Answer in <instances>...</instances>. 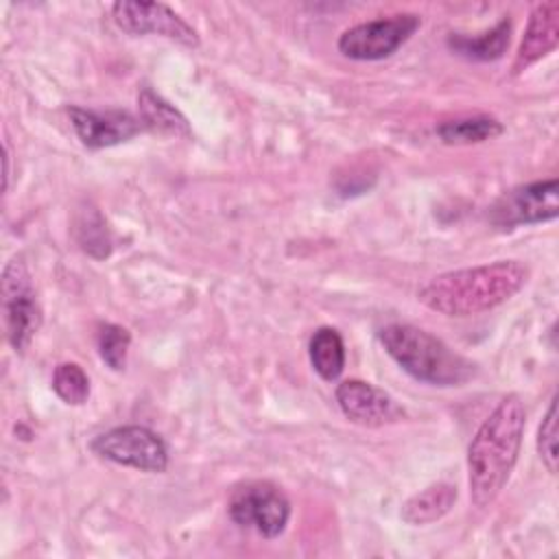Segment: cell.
Masks as SVG:
<instances>
[{
    "label": "cell",
    "instance_id": "cell-6",
    "mask_svg": "<svg viewBox=\"0 0 559 559\" xmlns=\"http://www.w3.org/2000/svg\"><path fill=\"white\" fill-rule=\"evenodd\" d=\"M421 26L415 13H395L356 24L338 37V50L356 61H380L391 57Z\"/></svg>",
    "mask_w": 559,
    "mask_h": 559
},
{
    "label": "cell",
    "instance_id": "cell-5",
    "mask_svg": "<svg viewBox=\"0 0 559 559\" xmlns=\"http://www.w3.org/2000/svg\"><path fill=\"white\" fill-rule=\"evenodd\" d=\"M90 450L100 459L142 472H164L168 467L164 439L146 426H116L98 435Z\"/></svg>",
    "mask_w": 559,
    "mask_h": 559
},
{
    "label": "cell",
    "instance_id": "cell-11",
    "mask_svg": "<svg viewBox=\"0 0 559 559\" xmlns=\"http://www.w3.org/2000/svg\"><path fill=\"white\" fill-rule=\"evenodd\" d=\"M68 116L79 140L87 148L116 146L144 131L142 120L129 111H92L83 107H68Z\"/></svg>",
    "mask_w": 559,
    "mask_h": 559
},
{
    "label": "cell",
    "instance_id": "cell-20",
    "mask_svg": "<svg viewBox=\"0 0 559 559\" xmlns=\"http://www.w3.org/2000/svg\"><path fill=\"white\" fill-rule=\"evenodd\" d=\"M96 345H98V354L105 360V365L114 371L124 369L127 362V352L131 345V334L127 328L116 325V323H105L98 328L96 334Z\"/></svg>",
    "mask_w": 559,
    "mask_h": 559
},
{
    "label": "cell",
    "instance_id": "cell-1",
    "mask_svg": "<svg viewBox=\"0 0 559 559\" xmlns=\"http://www.w3.org/2000/svg\"><path fill=\"white\" fill-rule=\"evenodd\" d=\"M526 411L518 395H507L476 430L467 450L469 496L476 507H489L504 489L518 461Z\"/></svg>",
    "mask_w": 559,
    "mask_h": 559
},
{
    "label": "cell",
    "instance_id": "cell-14",
    "mask_svg": "<svg viewBox=\"0 0 559 559\" xmlns=\"http://www.w3.org/2000/svg\"><path fill=\"white\" fill-rule=\"evenodd\" d=\"M138 107H140V120L144 129H151L162 135H190L188 120L162 96H157L153 90L142 87L138 94Z\"/></svg>",
    "mask_w": 559,
    "mask_h": 559
},
{
    "label": "cell",
    "instance_id": "cell-8",
    "mask_svg": "<svg viewBox=\"0 0 559 559\" xmlns=\"http://www.w3.org/2000/svg\"><path fill=\"white\" fill-rule=\"evenodd\" d=\"M491 223L502 229L552 221L559 214L557 179L533 181L502 194L491 207Z\"/></svg>",
    "mask_w": 559,
    "mask_h": 559
},
{
    "label": "cell",
    "instance_id": "cell-21",
    "mask_svg": "<svg viewBox=\"0 0 559 559\" xmlns=\"http://www.w3.org/2000/svg\"><path fill=\"white\" fill-rule=\"evenodd\" d=\"M537 452L542 456V463L546 465V469L550 474L557 472V461H559V454H557V397L550 400V406L539 424V430H537Z\"/></svg>",
    "mask_w": 559,
    "mask_h": 559
},
{
    "label": "cell",
    "instance_id": "cell-2",
    "mask_svg": "<svg viewBox=\"0 0 559 559\" xmlns=\"http://www.w3.org/2000/svg\"><path fill=\"white\" fill-rule=\"evenodd\" d=\"M528 280L526 264L498 260L432 277L417 293L419 301L445 317H474L509 301Z\"/></svg>",
    "mask_w": 559,
    "mask_h": 559
},
{
    "label": "cell",
    "instance_id": "cell-10",
    "mask_svg": "<svg viewBox=\"0 0 559 559\" xmlns=\"http://www.w3.org/2000/svg\"><path fill=\"white\" fill-rule=\"evenodd\" d=\"M334 395L343 415L358 426L378 428L384 424H393L404 415L402 406L389 393L362 380L341 382Z\"/></svg>",
    "mask_w": 559,
    "mask_h": 559
},
{
    "label": "cell",
    "instance_id": "cell-7",
    "mask_svg": "<svg viewBox=\"0 0 559 559\" xmlns=\"http://www.w3.org/2000/svg\"><path fill=\"white\" fill-rule=\"evenodd\" d=\"M227 509L238 526L251 528L266 539L280 537L290 518L288 498L271 483H247L238 487Z\"/></svg>",
    "mask_w": 559,
    "mask_h": 559
},
{
    "label": "cell",
    "instance_id": "cell-4",
    "mask_svg": "<svg viewBox=\"0 0 559 559\" xmlns=\"http://www.w3.org/2000/svg\"><path fill=\"white\" fill-rule=\"evenodd\" d=\"M2 314L4 330L15 352H26L41 325V312L31 286V275L22 258H11L2 271Z\"/></svg>",
    "mask_w": 559,
    "mask_h": 559
},
{
    "label": "cell",
    "instance_id": "cell-17",
    "mask_svg": "<svg viewBox=\"0 0 559 559\" xmlns=\"http://www.w3.org/2000/svg\"><path fill=\"white\" fill-rule=\"evenodd\" d=\"M310 362L323 380H336L345 367V345L334 328H319L310 338Z\"/></svg>",
    "mask_w": 559,
    "mask_h": 559
},
{
    "label": "cell",
    "instance_id": "cell-13",
    "mask_svg": "<svg viewBox=\"0 0 559 559\" xmlns=\"http://www.w3.org/2000/svg\"><path fill=\"white\" fill-rule=\"evenodd\" d=\"M459 491L450 483L428 485L424 491L411 496L402 507V520L411 526H424L441 520L456 502Z\"/></svg>",
    "mask_w": 559,
    "mask_h": 559
},
{
    "label": "cell",
    "instance_id": "cell-19",
    "mask_svg": "<svg viewBox=\"0 0 559 559\" xmlns=\"http://www.w3.org/2000/svg\"><path fill=\"white\" fill-rule=\"evenodd\" d=\"M55 393L72 406H81L90 397V378L76 362H61L52 373Z\"/></svg>",
    "mask_w": 559,
    "mask_h": 559
},
{
    "label": "cell",
    "instance_id": "cell-3",
    "mask_svg": "<svg viewBox=\"0 0 559 559\" xmlns=\"http://www.w3.org/2000/svg\"><path fill=\"white\" fill-rule=\"evenodd\" d=\"M380 343L389 356L419 382L459 386L474 376V365L467 358L421 328L391 323L380 330Z\"/></svg>",
    "mask_w": 559,
    "mask_h": 559
},
{
    "label": "cell",
    "instance_id": "cell-18",
    "mask_svg": "<svg viewBox=\"0 0 559 559\" xmlns=\"http://www.w3.org/2000/svg\"><path fill=\"white\" fill-rule=\"evenodd\" d=\"M76 240L85 253H90L96 260H103L111 253V236L107 229L105 218L96 207H85L79 212L76 218Z\"/></svg>",
    "mask_w": 559,
    "mask_h": 559
},
{
    "label": "cell",
    "instance_id": "cell-12",
    "mask_svg": "<svg viewBox=\"0 0 559 559\" xmlns=\"http://www.w3.org/2000/svg\"><path fill=\"white\" fill-rule=\"evenodd\" d=\"M559 41V2L548 0L533 9L522 44L515 52L513 72L520 74L542 57L555 50Z\"/></svg>",
    "mask_w": 559,
    "mask_h": 559
},
{
    "label": "cell",
    "instance_id": "cell-15",
    "mask_svg": "<svg viewBox=\"0 0 559 559\" xmlns=\"http://www.w3.org/2000/svg\"><path fill=\"white\" fill-rule=\"evenodd\" d=\"M509 35H511V22H509V17H504L491 31L476 35V37H465L461 33H452L448 37V46L467 59L491 61V59H500L504 55V50L509 46Z\"/></svg>",
    "mask_w": 559,
    "mask_h": 559
},
{
    "label": "cell",
    "instance_id": "cell-16",
    "mask_svg": "<svg viewBox=\"0 0 559 559\" xmlns=\"http://www.w3.org/2000/svg\"><path fill=\"white\" fill-rule=\"evenodd\" d=\"M504 127L491 116H465L445 120L437 127V135L443 144H480L502 135Z\"/></svg>",
    "mask_w": 559,
    "mask_h": 559
},
{
    "label": "cell",
    "instance_id": "cell-9",
    "mask_svg": "<svg viewBox=\"0 0 559 559\" xmlns=\"http://www.w3.org/2000/svg\"><path fill=\"white\" fill-rule=\"evenodd\" d=\"M111 17L116 26L129 35L155 33L175 39L188 48L199 46L197 31L168 4L162 2H133L120 0L111 4Z\"/></svg>",
    "mask_w": 559,
    "mask_h": 559
}]
</instances>
